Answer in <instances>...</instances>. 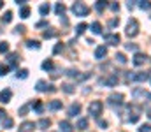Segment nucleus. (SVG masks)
I'll return each mask as SVG.
<instances>
[{
  "instance_id": "obj_1",
  "label": "nucleus",
  "mask_w": 151,
  "mask_h": 132,
  "mask_svg": "<svg viewBox=\"0 0 151 132\" xmlns=\"http://www.w3.org/2000/svg\"><path fill=\"white\" fill-rule=\"evenodd\" d=\"M72 12H74L76 16L83 18V16H86V14L90 12V7H88L84 2H76L74 5H72Z\"/></svg>"
},
{
  "instance_id": "obj_2",
  "label": "nucleus",
  "mask_w": 151,
  "mask_h": 132,
  "mask_svg": "<svg viewBox=\"0 0 151 132\" xmlns=\"http://www.w3.org/2000/svg\"><path fill=\"white\" fill-rule=\"evenodd\" d=\"M102 109H104V104H102L100 100H93V102H90V106H88V113H90L91 116H99V115L102 113Z\"/></svg>"
},
{
  "instance_id": "obj_3",
  "label": "nucleus",
  "mask_w": 151,
  "mask_h": 132,
  "mask_svg": "<svg viewBox=\"0 0 151 132\" xmlns=\"http://www.w3.org/2000/svg\"><path fill=\"white\" fill-rule=\"evenodd\" d=\"M137 34H139V23H137V19H130L128 25H127V35L135 37Z\"/></svg>"
},
{
  "instance_id": "obj_4",
  "label": "nucleus",
  "mask_w": 151,
  "mask_h": 132,
  "mask_svg": "<svg viewBox=\"0 0 151 132\" xmlns=\"http://www.w3.org/2000/svg\"><path fill=\"white\" fill-rule=\"evenodd\" d=\"M148 78H150V72H148V71H141V72H135V74H132V76H130V81L142 83V81H146Z\"/></svg>"
},
{
  "instance_id": "obj_5",
  "label": "nucleus",
  "mask_w": 151,
  "mask_h": 132,
  "mask_svg": "<svg viewBox=\"0 0 151 132\" xmlns=\"http://www.w3.org/2000/svg\"><path fill=\"white\" fill-rule=\"evenodd\" d=\"M107 102H109L111 106H116V104L121 106V104H123V93H116V92L111 93V95L107 97Z\"/></svg>"
},
{
  "instance_id": "obj_6",
  "label": "nucleus",
  "mask_w": 151,
  "mask_h": 132,
  "mask_svg": "<svg viewBox=\"0 0 151 132\" xmlns=\"http://www.w3.org/2000/svg\"><path fill=\"white\" fill-rule=\"evenodd\" d=\"M35 90H37V92H55L56 88L51 87V85H47L44 79H40V81H37V87H35Z\"/></svg>"
},
{
  "instance_id": "obj_7",
  "label": "nucleus",
  "mask_w": 151,
  "mask_h": 132,
  "mask_svg": "<svg viewBox=\"0 0 151 132\" xmlns=\"http://www.w3.org/2000/svg\"><path fill=\"white\" fill-rule=\"evenodd\" d=\"M100 85H104V87H116V85H118V74H113V76L102 79Z\"/></svg>"
},
{
  "instance_id": "obj_8",
  "label": "nucleus",
  "mask_w": 151,
  "mask_h": 132,
  "mask_svg": "<svg viewBox=\"0 0 151 132\" xmlns=\"http://www.w3.org/2000/svg\"><path fill=\"white\" fill-rule=\"evenodd\" d=\"M104 39H106L109 44H113V46H118L119 41H121V37H119L118 34H106V35H104Z\"/></svg>"
},
{
  "instance_id": "obj_9",
  "label": "nucleus",
  "mask_w": 151,
  "mask_h": 132,
  "mask_svg": "<svg viewBox=\"0 0 151 132\" xmlns=\"http://www.w3.org/2000/svg\"><path fill=\"white\" fill-rule=\"evenodd\" d=\"M146 60H148V56H146V55H142V53H135L132 62H134V65H137V67H139V65L146 63Z\"/></svg>"
},
{
  "instance_id": "obj_10",
  "label": "nucleus",
  "mask_w": 151,
  "mask_h": 132,
  "mask_svg": "<svg viewBox=\"0 0 151 132\" xmlns=\"http://www.w3.org/2000/svg\"><path fill=\"white\" fill-rule=\"evenodd\" d=\"M11 97H12V92H11L9 88H5V90L0 92V102H2V104H7V102L11 100Z\"/></svg>"
},
{
  "instance_id": "obj_11",
  "label": "nucleus",
  "mask_w": 151,
  "mask_h": 132,
  "mask_svg": "<svg viewBox=\"0 0 151 132\" xmlns=\"http://www.w3.org/2000/svg\"><path fill=\"white\" fill-rule=\"evenodd\" d=\"M34 129H35V123L34 122H23L19 125V132H32Z\"/></svg>"
},
{
  "instance_id": "obj_12",
  "label": "nucleus",
  "mask_w": 151,
  "mask_h": 132,
  "mask_svg": "<svg viewBox=\"0 0 151 132\" xmlns=\"http://www.w3.org/2000/svg\"><path fill=\"white\" fill-rule=\"evenodd\" d=\"M106 55H107V48H106V46H99V48L95 49V58H97V60H102Z\"/></svg>"
},
{
  "instance_id": "obj_13",
  "label": "nucleus",
  "mask_w": 151,
  "mask_h": 132,
  "mask_svg": "<svg viewBox=\"0 0 151 132\" xmlns=\"http://www.w3.org/2000/svg\"><path fill=\"white\" fill-rule=\"evenodd\" d=\"M62 100H51L49 104H47V109L49 111H58V109H62Z\"/></svg>"
},
{
  "instance_id": "obj_14",
  "label": "nucleus",
  "mask_w": 151,
  "mask_h": 132,
  "mask_svg": "<svg viewBox=\"0 0 151 132\" xmlns=\"http://www.w3.org/2000/svg\"><path fill=\"white\" fill-rule=\"evenodd\" d=\"M81 113V104L79 102H76V104H72L70 107H69V116H76V115H79Z\"/></svg>"
},
{
  "instance_id": "obj_15",
  "label": "nucleus",
  "mask_w": 151,
  "mask_h": 132,
  "mask_svg": "<svg viewBox=\"0 0 151 132\" xmlns=\"http://www.w3.org/2000/svg\"><path fill=\"white\" fill-rule=\"evenodd\" d=\"M60 129H62V132H72V131H74L72 123H70V122H67V120L60 122Z\"/></svg>"
},
{
  "instance_id": "obj_16",
  "label": "nucleus",
  "mask_w": 151,
  "mask_h": 132,
  "mask_svg": "<svg viewBox=\"0 0 151 132\" xmlns=\"http://www.w3.org/2000/svg\"><path fill=\"white\" fill-rule=\"evenodd\" d=\"M7 62H9V67H16V63H18V53L7 55Z\"/></svg>"
},
{
  "instance_id": "obj_17",
  "label": "nucleus",
  "mask_w": 151,
  "mask_h": 132,
  "mask_svg": "<svg viewBox=\"0 0 151 132\" xmlns=\"http://www.w3.org/2000/svg\"><path fill=\"white\" fill-rule=\"evenodd\" d=\"M37 125L40 127V129H47V127L51 125V120H49V118H40V120H39V123H37Z\"/></svg>"
},
{
  "instance_id": "obj_18",
  "label": "nucleus",
  "mask_w": 151,
  "mask_h": 132,
  "mask_svg": "<svg viewBox=\"0 0 151 132\" xmlns=\"http://www.w3.org/2000/svg\"><path fill=\"white\" fill-rule=\"evenodd\" d=\"M55 11H56V14H58V16H63V14H65V5L58 2V4L55 5Z\"/></svg>"
},
{
  "instance_id": "obj_19",
  "label": "nucleus",
  "mask_w": 151,
  "mask_h": 132,
  "mask_svg": "<svg viewBox=\"0 0 151 132\" xmlns=\"http://www.w3.org/2000/svg\"><path fill=\"white\" fill-rule=\"evenodd\" d=\"M91 32H93V34H102V25H100L99 21L91 23Z\"/></svg>"
},
{
  "instance_id": "obj_20",
  "label": "nucleus",
  "mask_w": 151,
  "mask_h": 132,
  "mask_svg": "<svg viewBox=\"0 0 151 132\" xmlns=\"http://www.w3.org/2000/svg\"><path fill=\"white\" fill-rule=\"evenodd\" d=\"M2 125H4V129H11V127L14 125V122H12V118H9V116H5V118L2 120Z\"/></svg>"
},
{
  "instance_id": "obj_21",
  "label": "nucleus",
  "mask_w": 151,
  "mask_h": 132,
  "mask_svg": "<svg viewBox=\"0 0 151 132\" xmlns=\"http://www.w3.org/2000/svg\"><path fill=\"white\" fill-rule=\"evenodd\" d=\"M77 129H81V131L88 129V120H86V118H79V120H77Z\"/></svg>"
},
{
  "instance_id": "obj_22",
  "label": "nucleus",
  "mask_w": 151,
  "mask_h": 132,
  "mask_svg": "<svg viewBox=\"0 0 151 132\" xmlns=\"http://www.w3.org/2000/svg\"><path fill=\"white\" fill-rule=\"evenodd\" d=\"M19 14H21V18H28L30 16V7L28 5H23L21 11H19Z\"/></svg>"
},
{
  "instance_id": "obj_23",
  "label": "nucleus",
  "mask_w": 151,
  "mask_h": 132,
  "mask_svg": "<svg viewBox=\"0 0 151 132\" xmlns=\"http://www.w3.org/2000/svg\"><path fill=\"white\" fill-rule=\"evenodd\" d=\"M86 28H88V25H86V23H79V25H77V28H76V34H77V35H81V34H84V30H86Z\"/></svg>"
},
{
  "instance_id": "obj_24",
  "label": "nucleus",
  "mask_w": 151,
  "mask_h": 132,
  "mask_svg": "<svg viewBox=\"0 0 151 132\" xmlns=\"http://www.w3.org/2000/svg\"><path fill=\"white\" fill-rule=\"evenodd\" d=\"M42 35H44V39H51V37H55V35H56V32H55V28H47Z\"/></svg>"
},
{
  "instance_id": "obj_25",
  "label": "nucleus",
  "mask_w": 151,
  "mask_h": 132,
  "mask_svg": "<svg viewBox=\"0 0 151 132\" xmlns=\"http://www.w3.org/2000/svg\"><path fill=\"white\" fill-rule=\"evenodd\" d=\"M42 69L44 71H53V60H44L42 62Z\"/></svg>"
},
{
  "instance_id": "obj_26",
  "label": "nucleus",
  "mask_w": 151,
  "mask_h": 132,
  "mask_svg": "<svg viewBox=\"0 0 151 132\" xmlns=\"http://www.w3.org/2000/svg\"><path fill=\"white\" fill-rule=\"evenodd\" d=\"M32 107H34L37 113H42V109H44V106H42V102H40V100H35V102H32Z\"/></svg>"
},
{
  "instance_id": "obj_27",
  "label": "nucleus",
  "mask_w": 151,
  "mask_h": 132,
  "mask_svg": "<svg viewBox=\"0 0 151 132\" xmlns=\"http://www.w3.org/2000/svg\"><path fill=\"white\" fill-rule=\"evenodd\" d=\"M106 7H107V4H106V2H102V0H99V2L95 4V9H97L99 12H102V11H104Z\"/></svg>"
},
{
  "instance_id": "obj_28",
  "label": "nucleus",
  "mask_w": 151,
  "mask_h": 132,
  "mask_svg": "<svg viewBox=\"0 0 151 132\" xmlns=\"http://www.w3.org/2000/svg\"><path fill=\"white\" fill-rule=\"evenodd\" d=\"M30 107H32V102H28V104H25V106H21V107H19V115H27Z\"/></svg>"
},
{
  "instance_id": "obj_29",
  "label": "nucleus",
  "mask_w": 151,
  "mask_h": 132,
  "mask_svg": "<svg viewBox=\"0 0 151 132\" xmlns=\"http://www.w3.org/2000/svg\"><path fill=\"white\" fill-rule=\"evenodd\" d=\"M39 11H40V14H42V16H46V14L49 12V5H47V4H42V5L39 7Z\"/></svg>"
},
{
  "instance_id": "obj_30",
  "label": "nucleus",
  "mask_w": 151,
  "mask_h": 132,
  "mask_svg": "<svg viewBox=\"0 0 151 132\" xmlns=\"http://www.w3.org/2000/svg\"><path fill=\"white\" fill-rule=\"evenodd\" d=\"M11 19H12V12H11V11H7V12L4 14L2 21H4V23H11Z\"/></svg>"
},
{
  "instance_id": "obj_31",
  "label": "nucleus",
  "mask_w": 151,
  "mask_h": 132,
  "mask_svg": "<svg viewBox=\"0 0 151 132\" xmlns=\"http://www.w3.org/2000/svg\"><path fill=\"white\" fill-rule=\"evenodd\" d=\"M9 65H5V63H0V76H5L7 72H9Z\"/></svg>"
},
{
  "instance_id": "obj_32",
  "label": "nucleus",
  "mask_w": 151,
  "mask_h": 132,
  "mask_svg": "<svg viewBox=\"0 0 151 132\" xmlns=\"http://www.w3.org/2000/svg\"><path fill=\"white\" fill-rule=\"evenodd\" d=\"M62 88H63V92H67V93H72V92H74V85H70V83L62 85Z\"/></svg>"
},
{
  "instance_id": "obj_33",
  "label": "nucleus",
  "mask_w": 151,
  "mask_h": 132,
  "mask_svg": "<svg viewBox=\"0 0 151 132\" xmlns=\"http://www.w3.org/2000/svg\"><path fill=\"white\" fill-rule=\"evenodd\" d=\"M18 78H21V79H27V78H28V71H27V69H21V71H18Z\"/></svg>"
},
{
  "instance_id": "obj_34",
  "label": "nucleus",
  "mask_w": 151,
  "mask_h": 132,
  "mask_svg": "<svg viewBox=\"0 0 151 132\" xmlns=\"http://www.w3.org/2000/svg\"><path fill=\"white\" fill-rule=\"evenodd\" d=\"M27 46H28V48H34V49H39V48H40L39 41H28V43H27Z\"/></svg>"
},
{
  "instance_id": "obj_35",
  "label": "nucleus",
  "mask_w": 151,
  "mask_h": 132,
  "mask_svg": "<svg viewBox=\"0 0 151 132\" xmlns=\"http://www.w3.org/2000/svg\"><path fill=\"white\" fill-rule=\"evenodd\" d=\"M139 7H141V9H144V11H148V9H151V4L142 0V2H139Z\"/></svg>"
},
{
  "instance_id": "obj_36",
  "label": "nucleus",
  "mask_w": 151,
  "mask_h": 132,
  "mask_svg": "<svg viewBox=\"0 0 151 132\" xmlns=\"http://www.w3.org/2000/svg\"><path fill=\"white\" fill-rule=\"evenodd\" d=\"M9 51V43H0V53H7Z\"/></svg>"
},
{
  "instance_id": "obj_37",
  "label": "nucleus",
  "mask_w": 151,
  "mask_h": 132,
  "mask_svg": "<svg viewBox=\"0 0 151 132\" xmlns=\"http://www.w3.org/2000/svg\"><path fill=\"white\" fill-rule=\"evenodd\" d=\"M116 60H118L119 63H127V58H125L123 53H118V55H116Z\"/></svg>"
},
{
  "instance_id": "obj_38",
  "label": "nucleus",
  "mask_w": 151,
  "mask_h": 132,
  "mask_svg": "<svg viewBox=\"0 0 151 132\" xmlns=\"http://www.w3.org/2000/svg\"><path fill=\"white\" fill-rule=\"evenodd\" d=\"M139 132H151V125H150V123H144V125H141Z\"/></svg>"
},
{
  "instance_id": "obj_39",
  "label": "nucleus",
  "mask_w": 151,
  "mask_h": 132,
  "mask_svg": "<svg viewBox=\"0 0 151 132\" xmlns=\"http://www.w3.org/2000/svg\"><path fill=\"white\" fill-rule=\"evenodd\" d=\"M62 49H63V44H56V46H55V49H53V53H60Z\"/></svg>"
},
{
  "instance_id": "obj_40",
  "label": "nucleus",
  "mask_w": 151,
  "mask_h": 132,
  "mask_svg": "<svg viewBox=\"0 0 151 132\" xmlns=\"http://www.w3.org/2000/svg\"><path fill=\"white\" fill-rule=\"evenodd\" d=\"M97 123H99V127H102V129H106V127H107V122H106V120H99Z\"/></svg>"
},
{
  "instance_id": "obj_41",
  "label": "nucleus",
  "mask_w": 151,
  "mask_h": 132,
  "mask_svg": "<svg viewBox=\"0 0 151 132\" xmlns=\"http://www.w3.org/2000/svg\"><path fill=\"white\" fill-rule=\"evenodd\" d=\"M127 49H128V51H135V49H137V46H135V44H127Z\"/></svg>"
},
{
  "instance_id": "obj_42",
  "label": "nucleus",
  "mask_w": 151,
  "mask_h": 132,
  "mask_svg": "<svg viewBox=\"0 0 151 132\" xmlns=\"http://www.w3.org/2000/svg\"><path fill=\"white\" fill-rule=\"evenodd\" d=\"M111 9H113V11H119V4L113 2V4H111Z\"/></svg>"
},
{
  "instance_id": "obj_43",
  "label": "nucleus",
  "mask_w": 151,
  "mask_h": 132,
  "mask_svg": "<svg viewBox=\"0 0 151 132\" xmlns=\"http://www.w3.org/2000/svg\"><path fill=\"white\" fill-rule=\"evenodd\" d=\"M16 32H18V34H23V32H25V27H23V25H21V27H16Z\"/></svg>"
},
{
  "instance_id": "obj_44",
  "label": "nucleus",
  "mask_w": 151,
  "mask_h": 132,
  "mask_svg": "<svg viewBox=\"0 0 151 132\" xmlns=\"http://www.w3.org/2000/svg\"><path fill=\"white\" fill-rule=\"evenodd\" d=\"M118 23H119V19H113V21H111V23H109V25H111V27H116V25H118Z\"/></svg>"
},
{
  "instance_id": "obj_45",
  "label": "nucleus",
  "mask_w": 151,
  "mask_h": 132,
  "mask_svg": "<svg viewBox=\"0 0 151 132\" xmlns=\"http://www.w3.org/2000/svg\"><path fill=\"white\" fill-rule=\"evenodd\" d=\"M0 118H5V111L4 109H0Z\"/></svg>"
},
{
  "instance_id": "obj_46",
  "label": "nucleus",
  "mask_w": 151,
  "mask_h": 132,
  "mask_svg": "<svg viewBox=\"0 0 151 132\" xmlns=\"http://www.w3.org/2000/svg\"><path fill=\"white\" fill-rule=\"evenodd\" d=\"M148 116L151 118V109H150V107H148Z\"/></svg>"
},
{
  "instance_id": "obj_47",
  "label": "nucleus",
  "mask_w": 151,
  "mask_h": 132,
  "mask_svg": "<svg viewBox=\"0 0 151 132\" xmlns=\"http://www.w3.org/2000/svg\"><path fill=\"white\" fill-rule=\"evenodd\" d=\"M2 7H4V2H0V9H2Z\"/></svg>"
}]
</instances>
